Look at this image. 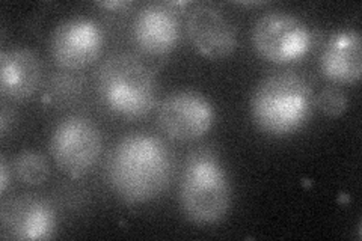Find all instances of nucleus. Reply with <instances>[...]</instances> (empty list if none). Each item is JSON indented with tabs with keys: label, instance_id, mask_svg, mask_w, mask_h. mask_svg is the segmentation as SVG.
<instances>
[{
	"label": "nucleus",
	"instance_id": "nucleus-1",
	"mask_svg": "<svg viewBox=\"0 0 362 241\" xmlns=\"http://www.w3.org/2000/svg\"><path fill=\"white\" fill-rule=\"evenodd\" d=\"M174 157L163 141L150 133H132L113 146L107 158V181L129 205L150 202L166 189Z\"/></svg>",
	"mask_w": 362,
	"mask_h": 241
},
{
	"label": "nucleus",
	"instance_id": "nucleus-2",
	"mask_svg": "<svg viewBox=\"0 0 362 241\" xmlns=\"http://www.w3.org/2000/svg\"><path fill=\"white\" fill-rule=\"evenodd\" d=\"M314 106L310 83L293 71L272 73L262 78L251 97V113L264 133L286 136L308 122Z\"/></svg>",
	"mask_w": 362,
	"mask_h": 241
},
{
	"label": "nucleus",
	"instance_id": "nucleus-3",
	"mask_svg": "<svg viewBox=\"0 0 362 241\" xmlns=\"http://www.w3.org/2000/svg\"><path fill=\"white\" fill-rule=\"evenodd\" d=\"M97 89L109 110L122 118L138 119L154 109L158 83L154 71L139 56L119 52L100 65Z\"/></svg>",
	"mask_w": 362,
	"mask_h": 241
},
{
	"label": "nucleus",
	"instance_id": "nucleus-4",
	"mask_svg": "<svg viewBox=\"0 0 362 241\" xmlns=\"http://www.w3.org/2000/svg\"><path fill=\"white\" fill-rule=\"evenodd\" d=\"M231 182L219 157L201 148L187 157L180 184V204L187 221L202 226L222 222L231 208Z\"/></svg>",
	"mask_w": 362,
	"mask_h": 241
},
{
	"label": "nucleus",
	"instance_id": "nucleus-5",
	"mask_svg": "<svg viewBox=\"0 0 362 241\" xmlns=\"http://www.w3.org/2000/svg\"><path fill=\"white\" fill-rule=\"evenodd\" d=\"M103 148V139L97 125L85 118H64L50 136V153L66 177L81 178L94 167Z\"/></svg>",
	"mask_w": 362,
	"mask_h": 241
},
{
	"label": "nucleus",
	"instance_id": "nucleus-6",
	"mask_svg": "<svg viewBox=\"0 0 362 241\" xmlns=\"http://www.w3.org/2000/svg\"><path fill=\"white\" fill-rule=\"evenodd\" d=\"M311 32L305 23L290 13L270 11L252 28V44L266 61L287 64L298 61L311 47Z\"/></svg>",
	"mask_w": 362,
	"mask_h": 241
},
{
	"label": "nucleus",
	"instance_id": "nucleus-7",
	"mask_svg": "<svg viewBox=\"0 0 362 241\" xmlns=\"http://www.w3.org/2000/svg\"><path fill=\"white\" fill-rule=\"evenodd\" d=\"M157 121L162 131L174 141H197L207 134L214 122L210 100L192 89L174 90L158 106Z\"/></svg>",
	"mask_w": 362,
	"mask_h": 241
},
{
	"label": "nucleus",
	"instance_id": "nucleus-8",
	"mask_svg": "<svg viewBox=\"0 0 362 241\" xmlns=\"http://www.w3.org/2000/svg\"><path fill=\"white\" fill-rule=\"evenodd\" d=\"M103 42V30L97 21L88 17H70L54 28L50 52L56 65L66 71H77L98 59Z\"/></svg>",
	"mask_w": 362,
	"mask_h": 241
},
{
	"label": "nucleus",
	"instance_id": "nucleus-9",
	"mask_svg": "<svg viewBox=\"0 0 362 241\" xmlns=\"http://www.w3.org/2000/svg\"><path fill=\"white\" fill-rule=\"evenodd\" d=\"M186 32L195 50L213 61L230 56L237 47L233 21L221 8L210 4H201L189 11Z\"/></svg>",
	"mask_w": 362,
	"mask_h": 241
},
{
	"label": "nucleus",
	"instance_id": "nucleus-10",
	"mask_svg": "<svg viewBox=\"0 0 362 241\" xmlns=\"http://www.w3.org/2000/svg\"><path fill=\"white\" fill-rule=\"evenodd\" d=\"M0 222L5 240H49L56 228L50 204L35 196H20L5 202Z\"/></svg>",
	"mask_w": 362,
	"mask_h": 241
},
{
	"label": "nucleus",
	"instance_id": "nucleus-11",
	"mask_svg": "<svg viewBox=\"0 0 362 241\" xmlns=\"http://www.w3.org/2000/svg\"><path fill=\"white\" fill-rule=\"evenodd\" d=\"M178 18L175 11L163 4L141 8L133 23V38L138 47L151 56L171 53L178 42Z\"/></svg>",
	"mask_w": 362,
	"mask_h": 241
},
{
	"label": "nucleus",
	"instance_id": "nucleus-12",
	"mask_svg": "<svg viewBox=\"0 0 362 241\" xmlns=\"http://www.w3.org/2000/svg\"><path fill=\"white\" fill-rule=\"evenodd\" d=\"M42 78L40 57L26 47L5 49L0 53V89L11 100L23 101L37 93Z\"/></svg>",
	"mask_w": 362,
	"mask_h": 241
},
{
	"label": "nucleus",
	"instance_id": "nucleus-13",
	"mask_svg": "<svg viewBox=\"0 0 362 241\" xmlns=\"http://www.w3.org/2000/svg\"><path fill=\"white\" fill-rule=\"evenodd\" d=\"M361 33L341 29L327 38L320 54V70L335 83H358L361 78Z\"/></svg>",
	"mask_w": 362,
	"mask_h": 241
},
{
	"label": "nucleus",
	"instance_id": "nucleus-14",
	"mask_svg": "<svg viewBox=\"0 0 362 241\" xmlns=\"http://www.w3.org/2000/svg\"><path fill=\"white\" fill-rule=\"evenodd\" d=\"M16 177L26 186H41L50 174L49 162L41 153L26 149L14 160Z\"/></svg>",
	"mask_w": 362,
	"mask_h": 241
},
{
	"label": "nucleus",
	"instance_id": "nucleus-15",
	"mask_svg": "<svg viewBox=\"0 0 362 241\" xmlns=\"http://www.w3.org/2000/svg\"><path fill=\"white\" fill-rule=\"evenodd\" d=\"M83 90V78L71 71L54 74L47 86H45L44 97L52 105L64 106L81 97Z\"/></svg>",
	"mask_w": 362,
	"mask_h": 241
},
{
	"label": "nucleus",
	"instance_id": "nucleus-16",
	"mask_svg": "<svg viewBox=\"0 0 362 241\" xmlns=\"http://www.w3.org/2000/svg\"><path fill=\"white\" fill-rule=\"evenodd\" d=\"M315 106L327 117H341L347 109V97L338 86H326L315 97Z\"/></svg>",
	"mask_w": 362,
	"mask_h": 241
},
{
	"label": "nucleus",
	"instance_id": "nucleus-17",
	"mask_svg": "<svg viewBox=\"0 0 362 241\" xmlns=\"http://www.w3.org/2000/svg\"><path fill=\"white\" fill-rule=\"evenodd\" d=\"M8 181H9V177H8V165H6V160L5 157L0 158V192H5L6 187H8Z\"/></svg>",
	"mask_w": 362,
	"mask_h": 241
},
{
	"label": "nucleus",
	"instance_id": "nucleus-18",
	"mask_svg": "<svg viewBox=\"0 0 362 241\" xmlns=\"http://www.w3.org/2000/svg\"><path fill=\"white\" fill-rule=\"evenodd\" d=\"M8 109H9V107L4 106V107H2V113H0V131H2V136L6 134L9 121H13V113H9Z\"/></svg>",
	"mask_w": 362,
	"mask_h": 241
},
{
	"label": "nucleus",
	"instance_id": "nucleus-19",
	"mask_svg": "<svg viewBox=\"0 0 362 241\" xmlns=\"http://www.w3.org/2000/svg\"><path fill=\"white\" fill-rule=\"evenodd\" d=\"M130 4L129 2H124V0H117V2H100L98 6L101 8H106V9H122V8H127Z\"/></svg>",
	"mask_w": 362,
	"mask_h": 241
}]
</instances>
